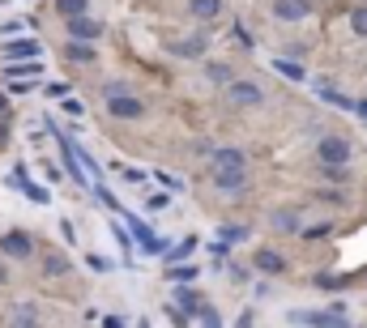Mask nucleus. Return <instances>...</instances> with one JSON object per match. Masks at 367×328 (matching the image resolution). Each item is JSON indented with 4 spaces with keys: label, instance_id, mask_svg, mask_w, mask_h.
I'll return each instance as SVG.
<instances>
[{
    "label": "nucleus",
    "instance_id": "1a4fd4ad",
    "mask_svg": "<svg viewBox=\"0 0 367 328\" xmlns=\"http://www.w3.org/2000/svg\"><path fill=\"white\" fill-rule=\"evenodd\" d=\"M231 166H248L244 149L227 145V149H214V154H210V171H231Z\"/></svg>",
    "mask_w": 367,
    "mask_h": 328
},
{
    "label": "nucleus",
    "instance_id": "20e7f679",
    "mask_svg": "<svg viewBox=\"0 0 367 328\" xmlns=\"http://www.w3.org/2000/svg\"><path fill=\"white\" fill-rule=\"evenodd\" d=\"M210 179H214V188H218L222 196H235V192H244V188H248V166H231V171H210Z\"/></svg>",
    "mask_w": 367,
    "mask_h": 328
},
{
    "label": "nucleus",
    "instance_id": "2eb2a0df",
    "mask_svg": "<svg viewBox=\"0 0 367 328\" xmlns=\"http://www.w3.org/2000/svg\"><path fill=\"white\" fill-rule=\"evenodd\" d=\"M9 328H38V312H34V303H17V312H13Z\"/></svg>",
    "mask_w": 367,
    "mask_h": 328
},
{
    "label": "nucleus",
    "instance_id": "6ab92c4d",
    "mask_svg": "<svg viewBox=\"0 0 367 328\" xmlns=\"http://www.w3.org/2000/svg\"><path fill=\"white\" fill-rule=\"evenodd\" d=\"M56 13L68 21V17H86L90 13V0H56Z\"/></svg>",
    "mask_w": 367,
    "mask_h": 328
},
{
    "label": "nucleus",
    "instance_id": "6e6552de",
    "mask_svg": "<svg viewBox=\"0 0 367 328\" xmlns=\"http://www.w3.org/2000/svg\"><path fill=\"white\" fill-rule=\"evenodd\" d=\"M274 17L278 21H304V17H312V0H274Z\"/></svg>",
    "mask_w": 367,
    "mask_h": 328
},
{
    "label": "nucleus",
    "instance_id": "72a5a7b5",
    "mask_svg": "<svg viewBox=\"0 0 367 328\" xmlns=\"http://www.w3.org/2000/svg\"><path fill=\"white\" fill-rule=\"evenodd\" d=\"M141 328H145V324H141Z\"/></svg>",
    "mask_w": 367,
    "mask_h": 328
},
{
    "label": "nucleus",
    "instance_id": "f8f14e48",
    "mask_svg": "<svg viewBox=\"0 0 367 328\" xmlns=\"http://www.w3.org/2000/svg\"><path fill=\"white\" fill-rule=\"evenodd\" d=\"M175 303H180V312H184V316H201V312H205V299H201L197 290H188V286H180V290H175Z\"/></svg>",
    "mask_w": 367,
    "mask_h": 328
},
{
    "label": "nucleus",
    "instance_id": "c756f323",
    "mask_svg": "<svg viewBox=\"0 0 367 328\" xmlns=\"http://www.w3.org/2000/svg\"><path fill=\"white\" fill-rule=\"evenodd\" d=\"M197 320H201V324H205V328H222V320H218V316H214V312H210V307H205V312H201V316H197Z\"/></svg>",
    "mask_w": 367,
    "mask_h": 328
},
{
    "label": "nucleus",
    "instance_id": "ddd939ff",
    "mask_svg": "<svg viewBox=\"0 0 367 328\" xmlns=\"http://www.w3.org/2000/svg\"><path fill=\"white\" fill-rule=\"evenodd\" d=\"M197 277H201V269L188 265V260H180V265L167 269V282H175V286H188V282H197Z\"/></svg>",
    "mask_w": 367,
    "mask_h": 328
},
{
    "label": "nucleus",
    "instance_id": "4be33fe9",
    "mask_svg": "<svg viewBox=\"0 0 367 328\" xmlns=\"http://www.w3.org/2000/svg\"><path fill=\"white\" fill-rule=\"evenodd\" d=\"M351 30H355L359 38H367V4H355V9H351Z\"/></svg>",
    "mask_w": 367,
    "mask_h": 328
},
{
    "label": "nucleus",
    "instance_id": "5701e85b",
    "mask_svg": "<svg viewBox=\"0 0 367 328\" xmlns=\"http://www.w3.org/2000/svg\"><path fill=\"white\" fill-rule=\"evenodd\" d=\"M17 179H21V192H26V196H30L34 205H47V188H38V184H30L26 175H17Z\"/></svg>",
    "mask_w": 367,
    "mask_h": 328
},
{
    "label": "nucleus",
    "instance_id": "f3484780",
    "mask_svg": "<svg viewBox=\"0 0 367 328\" xmlns=\"http://www.w3.org/2000/svg\"><path fill=\"white\" fill-rule=\"evenodd\" d=\"M64 55H68L73 64H94V55H98V51H94L90 43H68V47H64Z\"/></svg>",
    "mask_w": 367,
    "mask_h": 328
},
{
    "label": "nucleus",
    "instance_id": "7c9ffc66",
    "mask_svg": "<svg viewBox=\"0 0 367 328\" xmlns=\"http://www.w3.org/2000/svg\"><path fill=\"white\" fill-rule=\"evenodd\" d=\"M167 201H171V196H167V192H154V196H150V201H145V205H150V209H167Z\"/></svg>",
    "mask_w": 367,
    "mask_h": 328
},
{
    "label": "nucleus",
    "instance_id": "cd10ccee",
    "mask_svg": "<svg viewBox=\"0 0 367 328\" xmlns=\"http://www.w3.org/2000/svg\"><path fill=\"white\" fill-rule=\"evenodd\" d=\"M299 235H304V239H325V235H329V226H325V222H321V226H304Z\"/></svg>",
    "mask_w": 367,
    "mask_h": 328
},
{
    "label": "nucleus",
    "instance_id": "473e14b6",
    "mask_svg": "<svg viewBox=\"0 0 367 328\" xmlns=\"http://www.w3.org/2000/svg\"><path fill=\"white\" fill-rule=\"evenodd\" d=\"M0 282H9V273H4V269H0Z\"/></svg>",
    "mask_w": 367,
    "mask_h": 328
},
{
    "label": "nucleus",
    "instance_id": "f257e3e1",
    "mask_svg": "<svg viewBox=\"0 0 367 328\" xmlns=\"http://www.w3.org/2000/svg\"><path fill=\"white\" fill-rule=\"evenodd\" d=\"M103 98H107V111H111L115 120H141V115H145V102L133 94L128 81H107V85H103Z\"/></svg>",
    "mask_w": 367,
    "mask_h": 328
},
{
    "label": "nucleus",
    "instance_id": "dca6fc26",
    "mask_svg": "<svg viewBox=\"0 0 367 328\" xmlns=\"http://www.w3.org/2000/svg\"><path fill=\"white\" fill-rule=\"evenodd\" d=\"M167 51H175V55H201V51H205V34L197 30V38H184V43H167Z\"/></svg>",
    "mask_w": 367,
    "mask_h": 328
},
{
    "label": "nucleus",
    "instance_id": "c85d7f7f",
    "mask_svg": "<svg viewBox=\"0 0 367 328\" xmlns=\"http://www.w3.org/2000/svg\"><path fill=\"white\" fill-rule=\"evenodd\" d=\"M21 30H26V26H21V21H4V26H0V38H17V34H21Z\"/></svg>",
    "mask_w": 367,
    "mask_h": 328
},
{
    "label": "nucleus",
    "instance_id": "7ed1b4c3",
    "mask_svg": "<svg viewBox=\"0 0 367 328\" xmlns=\"http://www.w3.org/2000/svg\"><path fill=\"white\" fill-rule=\"evenodd\" d=\"M227 98H231L235 107H261V102H265V90H261L257 81H244V77H235V81L227 85Z\"/></svg>",
    "mask_w": 367,
    "mask_h": 328
},
{
    "label": "nucleus",
    "instance_id": "9b49d317",
    "mask_svg": "<svg viewBox=\"0 0 367 328\" xmlns=\"http://www.w3.org/2000/svg\"><path fill=\"white\" fill-rule=\"evenodd\" d=\"M257 269L269 273V277H278V273H286V256L274 252V248H261V252H257Z\"/></svg>",
    "mask_w": 367,
    "mask_h": 328
},
{
    "label": "nucleus",
    "instance_id": "aec40b11",
    "mask_svg": "<svg viewBox=\"0 0 367 328\" xmlns=\"http://www.w3.org/2000/svg\"><path fill=\"white\" fill-rule=\"evenodd\" d=\"M205 77H210V81H218V85H231V81H235V77H231V68H227L222 60H214V64H205Z\"/></svg>",
    "mask_w": 367,
    "mask_h": 328
},
{
    "label": "nucleus",
    "instance_id": "a878e982",
    "mask_svg": "<svg viewBox=\"0 0 367 328\" xmlns=\"http://www.w3.org/2000/svg\"><path fill=\"white\" fill-rule=\"evenodd\" d=\"M316 328H351V324H346V316H334V312H325Z\"/></svg>",
    "mask_w": 367,
    "mask_h": 328
},
{
    "label": "nucleus",
    "instance_id": "39448f33",
    "mask_svg": "<svg viewBox=\"0 0 367 328\" xmlns=\"http://www.w3.org/2000/svg\"><path fill=\"white\" fill-rule=\"evenodd\" d=\"M0 252L9 260H30L34 256V239L26 231H9V235H0Z\"/></svg>",
    "mask_w": 367,
    "mask_h": 328
},
{
    "label": "nucleus",
    "instance_id": "9d476101",
    "mask_svg": "<svg viewBox=\"0 0 367 328\" xmlns=\"http://www.w3.org/2000/svg\"><path fill=\"white\" fill-rule=\"evenodd\" d=\"M269 226L282 231V235H299V231H304V222H299L295 209H274V213H269Z\"/></svg>",
    "mask_w": 367,
    "mask_h": 328
},
{
    "label": "nucleus",
    "instance_id": "393cba45",
    "mask_svg": "<svg viewBox=\"0 0 367 328\" xmlns=\"http://www.w3.org/2000/svg\"><path fill=\"white\" fill-rule=\"evenodd\" d=\"M86 265H90L94 273H111V260H107V256H98V252H90V256H86Z\"/></svg>",
    "mask_w": 367,
    "mask_h": 328
},
{
    "label": "nucleus",
    "instance_id": "412c9836",
    "mask_svg": "<svg viewBox=\"0 0 367 328\" xmlns=\"http://www.w3.org/2000/svg\"><path fill=\"white\" fill-rule=\"evenodd\" d=\"M274 68H278L282 77H291V81H304V77H308L304 64H295V60H274Z\"/></svg>",
    "mask_w": 367,
    "mask_h": 328
},
{
    "label": "nucleus",
    "instance_id": "a211bd4d",
    "mask_svg": "<svg viewBox=\"0 0 367 328\" xmlns=\"http://www.w3.org/2000/svg\"><path fill=\"white\" fill-rule=\"evenodd\" d=\"M43 273H47V277H64V273H68V256L47 252V256H43Z\"/></svg>",
    "mask_w": 367,
    "mask_h": 328
},
{
    "label": "nucleus",
    "instance_id": "423d86ee",
    "mask_svg": "<svg viewBox=\"0 0 367 328\" xmlns=\"http://www.w3.org/2000/svg\"><path fill=\"white\" fill-rule=\"evenodd\" d=\"M64 30H68L73 43H98L103 38V21H94V17H68Z\"/></svg>",
    "mask_w": 367,
    "mask_h": 328
},
{
    "label": "nucleus",
    "instance_id": "bb28decb",
    "mask_svg": "<svg viewBox=\"0 0 367 328\" xmlns=\"http://www.w3.org/2000/svg\"><path fill=\"white\" fill-rule=\"evenodd\" d=\"M192 248H197V239H184V243H180L175 252H167V260H184V256H188Z\"/></svg>",
    "mask_w": 367,
    "mask_h": 328
},
{
    "label": "nucleus",
    "instance_id": "0eeeda50",
    "mask_svg": "<svg viewBox=\"0 0 367 328\" xmlns=\"http://www.w3.org/2000/svg\"><path fill=\"white\" fill-rule=\"evenodd\" d=\"M0 51H4V60H38L43 47H38V38H21V34H17V38H4Z\"/></svg>",
    "mask_w": 367,
    "mask_h": 328
},
{
    "label": "nucleus",
    "instance_id": "f03ea898",
    "mask_svg": "<svg viewBox=\"0 0 367 328\" xmlns=\"http://www.w3.org/2000/svg\"><path fill=\"white\" fill-rule=\"evenodd\" d=\"M351 141L346 137H338V132H329V137H321L316 141V158H321V166H351Z\"/></svg>",
    "mask_w": 367,
    "mask_h": 328
},
{
    "label": "nucleus",
    "instance_id": "4468645a",
    "mask_svg": "<svg viewBox=\"0 0 367 328\" xmlns=\"http://www.w3.org/2000/svg\"><path fill=\"white\" fill-rule=\"evenodd\" d=\"M188 13H192L197 21H214V17L222 13V0H188Z\"/></svg>",
    "mask_w": 367,
    "mask_h": 328
},
{
    "label": "nucleus",
    "instance_id": "b1692460",
    "mask_svg": "<svg viewBox=\"0 0 367 328\" xmlns=\"http://www.w3.org/2000/svg\"><path fill=\"white\" fill-rule=\"evenodd\" d=\"M218 235H222V243H244V239H248V231H244V226H222Z\"/></svg>",
    "mask_w": 367,
    "mask_h": 328
},
{
    "label": "nucleus",
    "instance_id": "2f4dec72",
    "mask_svg": "<svg viewBox=\"0 0 367 328\" xmlns=\"http://www.w3.org/2000/svg\"><path fill=\"white\" fill-rule=\"evenodd\" d=\"M47 94H51V98H64V94H68V85H60V81H51V85H47Z\"/></svg>",
    "mask_w": 367,
    "mask_h": 328
}]
</instances>
